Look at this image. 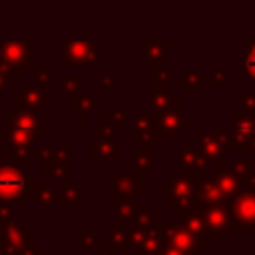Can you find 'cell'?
Instances as JSON below:
<instances>
[{
    "instance_id": "cell-37",
    "label": "cell",
    "mask_w": 255,
    "mask_h": 255,
    "mask_svg": "<svg viewBox=\"0 0 255 255\" xmlns=\"http://www.w3.org/2000/svg\"><path fill=\"white\" fill-rule=\"evenodd\" d=\"M221 78H223V70H219L217 76H205V78H203V84H219Z\"/></svg>"
},
{
    "instance_id": "cell-26",
    "label": "cell",
    "mask_w": 255,
    "mask_h": 255,
    "mask_svg": "<svg viewBox=\"0 0 255 255\" xmlns=\"http://www.w3.org/2000/svg\"><path fill=\"white\" fill-rule=\"evenodd\" d=\"M62 195H64V199L70 203V207H72L74 211H78V209H80V201H78V187H76V185H72L68 177H64V179H62Z\"/></svg>"
},
{
    "instance_id": "cell-24",
    "label": "cell",
    "mask_w": 255,
    "mask_h": 255,
    "mask_svg": "<svg viewBox=\"0 0 255 255\" xmlns=\"http://www.w3.org/2000/svg\"><path fill=\"white\" fill-rule=\"evenodd\" d=\"M122 223H124V221L118 219L116 229L108 235V247H129V245H131V243H129V233L122 229Z\"/></svg>"
},
{
    "instance_id": "cell-40",
    "label": "cell",
    "mask_w": 255,
    "mask_h": 255,
    "mask_svg": "<svg viewBox=\"0 0 255 255\" xmlns=\"http://www.w3.org/2000/svg\"><path fill=\"white\" fill-rule=\"evenodd\" d=\"M2 137H8V131H2V129H0V139H2Z\"/></svg>"
},
{
    "instance_id": "cell-12",
    "label": "cell",
    "mask_w": 255,
    "mask_h": 255,
    "mask_svg": "<svg viewBox=\"0 0 255 255\" xmlns=\"http://www.w3.org/2000/svg\"><path fill=\"white\" fill-rule=\"evenodd\" d=\"M233 227H245L255 223V191L243 189L233 201Z\"/></svg>"
},
{
    "instance_id": "cell-21",
    "label": "cell",
    "mask_w": 255,
    "mask_h": 255,
    "mask_svg": "<svg viewBox=\"0 0 255 255\" xmlns=\"http://www.w3.org/2000/svg\"><path fill=\"white\" fill-rule=\"evenodd\" d=\"M155 128L153 124V116H147L145 112H139L135 118H133V137L135 139H141L145 143H151V129Z\"/></svg>"
},
{
    "instance_id": "cell-13",
    "label": "cell",
    "mask_w": 255,
    "mask_h": 255,
    "mask_svg": "<svg viewBox=\"0 0 255 255\" xmlns=\"http://www.w3.org/2000/svg\"><path fill=\"white\" fill-rule=\"evenodd\" d=\"M217 203H227L225 193L221 191L217 179L215 177H205V175L199 177L193 205H197L199 209H205V207H211V205H217Z\"/></svg>"
},
{
    "instance_id": "cell-28",
    "label": "cell",
    "mask_w": 255,
    "mask_h": 255,
    "mask_svg": "<svg viewBox=\"0 0 255 255\" xmlns=\"http://www.w3.org/2000/svg\"><path fill=\"white\" fill-rule=\"evenodd\" d=\"M106 120H108L116 129H124V128H126V122H124V104H116V108L108 112Z\"/></svg>"
},
{
    "instance_id": "cell-8",
    "label": "cell",
    "mask_w": 255,
    "mask_h": 255,
    "mask_svg": "<svg viewBox=\"0 0 255 255\" xmlns=\"http://www.w3.org/2000/svg\"><path fill=\"white\" fill-rule=\"evenodd\" d=\"M165 243L175 245L185 255H193L197 249L205 247V237L191 233L181 223H169V221H165Z\"/></svg>"
},
{
    "instance_id": "cell-18",
    "label": "cell",
    "mask_w": 255,
    "mask_h": 255,
    "mask_svg": "<svg viewBox=\"0 0 255 255\" xmlns=\"http://www.w3.org/2000/svg\"><path fill=\"white\" fill-rule=\"evenodd\" d=\"M213 177L217 179V183H219L221 191L225 193V197H235V195L239 193L241 181H239V177L235 175L233 169H223V167H219Z\"/></svg>"
},
{
    "instance_id": "cell-34",
    "label": "cell",
    "mask_w": 255,
    "mask_h": 255,
    "mask_svg": "<svg viewBox=\"0 0 255 255\" xmlns=\"http://www.w3.org/2000/svg\"><path fill=\"white\" fill-rule=\"evenodd\" d=\"M80 243H82V247H94L96 245V235L88 229H82L80 231Z\"/></svg>"
},
{
    "instance_id": "cell-16",
    "label": "cell",
    "mask_w": 255,
    "mask_h": 255,
    "mask_svg": "<svg viewBox=\"0 0 255 255\" xmlns=\"http://www.w3.org/2000/svg\"><path fill=\"white\" fill-rule=\"evenodd\" d=\"M68 163H70V151L66 147L58 149V151H52L46 159H44V173L54 177L56 181H62L66 175V169H68Z\"/></svg>"
},
{
    "instance_id": "cell-10",
    "label": "cell",
    "mask_w": 255,
    "mask_h": 255,
    "mask_svg": "<svg viewBox=\"0 0 255 255\" xmlns=\"http://www.w3.org/2000/svg\"><path fill=\"white\" fill-rule=\"evenodd\" d=\"M227 145H231V137H227V133L205 131L199 135V149H201L203 157L207 161L217 163L219 167H223V155H225Z\"/></svg>"
},
{
    "instance_id": "cell-36",
    "label": "cell",
    "mask_w": 255,
    "mask_h": 255,
    "mask_svg": "<svg viewBox=\"0 0 255 255\" xmlns=\"http://www.w3.org/2000/svg\"><path fill=\"white\" fill-rule=\"evenodd\" d=\"M100 82H102V86H106V92H108V94H116V82H114V78L102 76Z\"/></svg>"
},
{
    "instance_id": "cell-1",
    "label": "cell",
    "mask_w": 255,
    "mask_h": 255,
    "mask_svg": "<svg viewBox=\"0 0 255 255\" xmlns=\"http://www.w3.org/2000/svg\"><path fill=\"white\" fill-rule=\"evenodd\" d=\"M26 157L2 159L0 161V199L4 201H22L30 189H34V179L24 171Z\"/></svg>"
},
{
    "instance_id": "cell-23",
    "label": "cell",
    "mask_w": 255,
    "mask_h": 255,
    "mask_svg": "<svg viewBox=\"0 0 255 255\" xmlns=\"http://www.w3.org/2000/svg\"><path fill=\"white\" fill-rule=\"evenodd\" d=\"M34 195H36V201L46 209V211H50L52 207H54V203L56 201H60V197L62 195H56L50 187H46V185H36L34 187Z\"/></svg>"
},
{
    "instance_id": "cell-25",
    "label": "cell",
    "mask_w": 255,
    "mask_h": 255,
    "mask_svg": "<svg viewBox=\"0 0 255 255\" xmlns=\"http://www.w3.org/2000/svg\"><path fill=\"white\" fill-rule=\"evenodd\" d=\"M245 76L255 80V40H245V56H243Z\"/></svg>"
},
{
    "instance_id": "cell-11",
    "label": "cell",
    "mask_w": 255,
    "mask_h": 255,
    "mask_svg": "<svg viewBox=\"0 0 255 255\" xmlns=\"http://www.w3.org/2000/svg\"><path fill=\"white\" fill-rule=\"evenodd\" d=\"M233 135L231 145L235 147H247L255 139V112H235L233 116Z\"/></svg>"
},
{
    "instance_id": "cell-38",
    "label": "cell",
    "mask_w": 255,
    "mask_h": 255,
    "mask_svg": "<svg viewBox=\"0 0 255 255\" xmlns=\"http://www.w3.org/2000/svg\"><path fill=\"white\" fill-rule=\"evenodd\" d=\"M243 102H245V110L249 112H255V96H243Z\"/></svg>"
},
{
    "instance_id": "cell-2",
    "label": "cell",
    "mask_w": 255,
    "mask_h": 255,
    "mask_svg": "<svg viewBox=\"0 0 255 255\" xmlns=\"http://www.w3.org/2000/svg\"><path fill=\"white\" fill-rule=\"evenodd\" d=\"M10 129H8V137L12 141L14 147H18L20 151H30V145L36 139H42V118L36 116L30 110H14L6 116Z\"/></svg>"
},
{
    "instance_id": "cell-32",
    "label": "cell",
    "mask_w": 255,
    "mask_h": 255,
    "mask_svg": "<svg viewBox=\"0 0 255 255\" xmlns=\"http://www.w3.org/2000/svg\"><path fill=\"white\" fill-rule=\"evenodd\" d=\"M78 86H80V78L78 76H64L62 78V88L66 94H76L78 92Z\"/></svg>"
},
{
    "instance_id": "cell-30",
    "label": "cell",
    "mask_w": 255,
    "mask_h": 255,
    "mask_svg": "<svg viewBox=\"0 0 255 255\" xmlns=\"http://www.w3.org/2000/svg\"><path fill=\"white\" fill-rule=\"evenodd\" d=\"M14 215V207L12 201H4L0 199V233L4 231V227L10 223V217Z\"/></svg>"
},
{
    "instance_id": "cell-5",
    "label": "cell",
    "mask_w": 255,
    "mask_h": 255,
    "mask_svg": "<svg viewBox=\"0 0 255 255\" xmlns=\"http://www.w3.org/2000/svg\"><path fill=\"white\" fill-rule=\"evenodd\" d=\"M233 227V209L229 203H217L203 209V235L219 237Z\"/></svg>"
},
{
    "instance_id": "cell-6",
    "label": "cell",
    "mask_w": 255,
    "mask_h": 255,
    "mask_svg": "<svg viewBox=\"0 0 255 255\" xmlns=\"http://www.w3.org/2000/svg\"><path fill=\"white\" fill-rule=\"evenodd\" d=\"M195 191H197V179L187 175H173L169 183L171 193V211L183 213L195 203Z\"/></svg>"
},
{
    "instance_id": "cell-31",
    "label": "cell",
    "mask_w": 255,
    "mask_h": 255,
    "mask_svg": "<svg viewBox=\"0 0 255 255\" xmlns=\"http://www.w3.org/2000/svg\"><path fill=\"white\" fill-rule=\"evenodd\" d=\"M34 78H36V84L38 86H48L52 84V72L48 68H34Z\"/></svg>"
},
{
    "instance_id": "cell-20",
    "label": "cell",
    "mask_w": 255,
    "mask_h": 255,
    "mask_svg": "<svg viewBox=\"0 0 255 255\" xmlns=\"http://www.w3.org/2000/svg\"><path fill=\"white\" fill-rule=\"evenodd\" d=\"M143 48H145V58H143V66H155L161 58H163V54L167 52V48H169V40H165V38H159V40H145L143 42Z\"/></svg>"
},
{
    "instance_id": "cell-39",
    "label": "cell",
    "mask_w": 255,
    "mask_h": 255,
    "mask_svg": "<svg viewBox=\"0 0 255 255\" xmlns=\"http://www.w3.org/2000/svg\"><path fill=\"white\" fill-rule=\"evenodd\" d=\"M98 255H114V253H112L110 249H100V251H98Z\"/></svg>"
},
{
    "instance_id": "cell-29",
    "label": "cell",
    "mask_w": 255,
    "mask_h": 255,
    "mask_svg": "<svg viewBox=\"0 0 255 255\" xmlns=\"http://www.w3.org/2000/svg\"><path fill=\"white\" fill-rule=\"evenodd\" d=\"M203 82V78H199V74L195 72V70H189L185 76H181L179 78V84H183L191 94H195V90H197V86Z\"/></svg>"
},
{
    "instance_id": "cell-4",
    "label": "cell",
    "mask_w": 255,
    "mask_h": 255,
    "mask_svg": "<svg viewBox=\"0 0 255 255\" xmlns=\"http://www.w3.org/2000/svg\"><path fill=\"white\" fill-rule=\"evenodd\" d=\"M32 40L12 42V40H0V58L10 72L14 74H26V68L32 66Z\"/></svg>"
},
{
    "instance_id": "cell-22",
    "label": "cell",
    "mask_w": 255,
    "mask_h": 255,
    "mask_svg": "<svg viewBox=\"0 0 255 255\" xmlns=\"http://www.w3.org/2000/svg\"><path fill=\"white\" fill-rule=\"evenodd\" d=\"M133 165L137 175H149L151 173V151L147 147H139L133 151Z\"/></svg>"
},
{
    "instance_id": "cell-9",
    "label": "cell",
    "mask_w": 255,
    "mask_h": 255,
    "mask_svg": "<svg viewBox=\"0 0 255 255\" xmlns=\"http://www.w3.org/2000/svg\"><path fill=\"white\" fill-rule=\"evenodd\" d=\"M153 124H155V129H159L163 139H177L181 129L187 128V118L177 108H171L165 112H155Z\"/></svg>"
},
{
    "instance_id": "cell-17",
    "label": "cell",
    "mask_w": 255,
    "mask_h": 255,
    "mask_svg": "<svg viewBox=\"0 0 255 255\" xmlns=\"http://www.w3.org/2000/svg\"><path fill=\"white\" fill-rule=\"evenodd\" d=\"M116 197L118 201H131L135 193L143 189L141 185V175H122L116 179Z\"/></svg>"
},
{
    "instance_id": "cell-27",
    "label": "cell",
    "mask_w": 255,
    "mask_h": 255,
    "mask_svg": "<svg viewBox=\"0 0 255 255\" xmlns=\"http://www.w3.org/2000/svg\"><path fill=\"white\" fill-rule=\"evenodd\" d=\"M233 171H235V175L239 177L241 185H247V181L251 179V163H249L247 159H243V157H237Z\"/></svg>"
},
{
    "instance_id": "cell-3",
    "label": "cell",
    "mask_w": 255,
    "mask_h": 255,
    "mask_svg": "<svg viewBox=\"0 0 255 255\" xmlns=\"http://www.w3.org/2000/svg\"><path fill=\"white\" fill-rule=\"evenodd\" d=\"M0 255H42L32 251V231L20 223H8L0 233Z\"/></svg>"
},
{
    "instance_id": "cell-19",
    "label": "cell",
    "mask_w": 255,
    "mask_h": 255,
    "mask_svg": "<svg viewBox=\"0 0 255 255\" xmlns=\"http://www.w3.org/2000/svg\"><path fill=\"white\" fill-rule=\"evenodd\" d=\"M70 110L74 114H78L80 120H88L90 114L96 110V98L92 94H72V100H70Z\"/></svg>"
},
{
    "instance_id": "cell-15",
    "label": "cell",
    "mask_w": 255,
    "mask_h": 255,
    "mask_svg": "<svg viewBox=\"0 0 255 255\" xmlns=\"http://www.w3.org/2000/svg\"><path fill=\"white\" fill-rule=\"evenodd\" d=\"M205 157L197 149H183L181 151V175L199 179L205 175Z\"/></svg>"
},
{
    "instance_id": "cell-42",
    "label": "cell",
    "mask_w": 255,
    "mask_h": 255,
    "mask_svg": "<svg viewBox=\"0 0 255 255\" xmlns=\"http://www.w3.org/2000/svg\"><path fill=\"white\" fill-rule=\"evenodd\" d=\"M251 235H253V237H255V223H253V233H251Z\"/></svg>"
},
{
    "instance_id": "cell-41",
    "label": "cell",
    "mask_w": 255,
    "mask_h": 255,
    "mask_svg": "<svg viewBox=\"0 0 255 255\" xmlns=\"http://www.w3.org/2000/svg\"><path fill=\"white\" fill-rule=\"evenodd\" d=\"M249 147H251V149H253V155H255V139H253V141H251V145H249Z\"/></svg>"
},
{
    "instance_id": "cell-35",
    "label": "cell",
    "mask_w": 255,
    "mask_h": 255,
    "mask_svg": "<svg viewBox=\"0 0 255 255\" xmlns=\"http://www.w3.org/2000/svg\"><path fill=\"white\" fill-rule=\"evenodd\" d=\"M155 255H185V253H183L181 249H177L175 245H171V243H165V245H163V247H161V249H159Z\"/></svg>"
},
{
    "instance_id": "cell-33",
    "label": "cell",
    "mask_w": 255,
    "mask_h": 255,
    "mask_svg": "<svg viewBox=\"0 0 255 255\" xmlns=\"http://www.w3.org/2000/svg\"><path fill=\"white\" fill-rule=\"evenodd\" d=\"M167 84H169V70L155 68V72H153V86H167Z\"/></svg>"
},
{
    "instance_id": "cell-7",
    "label": "cell",
    "mask_w": 255,
    "mask_h": 255,
    "mask_svg": "<svg viewBox=\"0 0 255 255\" xmlns=\"http://www.w3.org/2000/svg\"><path fill=\"white\" fill-rule=\"evenodd\" d=\"M64 66H96L98 48L92 40H72L64 42Z\"/></svg>"
},
{
    "instance_id": "cell-14",
    "label": "cell",
    "mask_w": 255,
    "mask_h": 255,
    "mask_svg": "<svg viewBox=\"0 0 255 255\" xmlns=\"http://www.w3.org/2000/svg\"><path fill=\"white\" fill-rule=\"evenodd\" d=\"M14 102H16V110H30V112H34V110L44 108L48 102H52V94H46L42 90V86L34 84L26 92L18 94L14 98Z\"/></svg>"
}]
</instances>
